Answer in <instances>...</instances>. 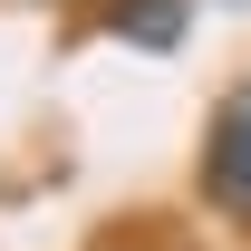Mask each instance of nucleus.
I'll return each instance as SVG.
<instances>
[{
  "label": "nucleus",
  "instance_id": "f03ea898",
  "mask_svg": "<svg viewBox=\"0 0 251 251\" xmlns=\"http://www.w3.org/2000/svg\"><path fill=\"white\" fill-rule=\"evenodd\" d=\"M193 20V0H106V29L135 39V49H174Z\"/></svg>",
  "mask_w": 251,
  "mask_h": 251
},
{
  "label": "nucleus",
  "instance_id": "f257e3e1",
  "mask_svg": "<svg viewBox=\"0 0 251 251\" xmlns=\"http://www.w3.org/2000/svg\"><path fill=\"white\" fill-rule=\"evenodd\" d=\"M203 193L222 213H251V77L222 87L213 126H203Z\"/></svg>",
  "mask_w": 251,
  "mask_h": 251
}]
</instances>
